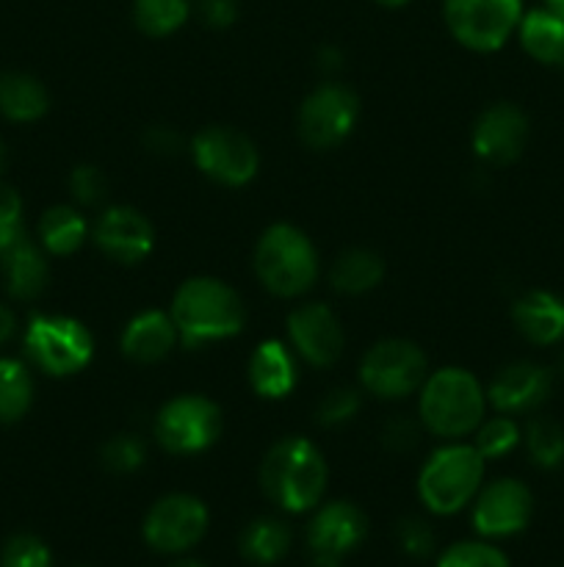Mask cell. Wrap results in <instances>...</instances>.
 Instances as JSON below:
<instances>
[{"label":"cell","instance_id":"cell-1","mask_svg":"<svg viewBox=\"0 0 564 567\" xmlns=\"http://www.w3.org/2000/svg\"><path fill=\"white\" fill-rule=\"evenodd\" d=\"M330 468L318 449L304 437L274 443L260 463V487L265 498L285 513H310L326 493Z\"/></svg>","mask_w":564,"mask_h":567},{"label":"cell","instance_id":"cell-2","mask_svg":"<svg viewBox=\"0 0 564 567\" xmlns=\"http://www.w3.org/2000/svg\"><path fill=\"white\" fill-rule=\"evenodd\" d=\"M171 321L188 349L224 341L243 330V302L227 282L216 277H191L171 299Z\"/></svg>","mask_w":564,"mask_h":567},{"label":"cell","instance_id":"cell-3","mask_svg":"<svg viewBox=\"0 0 564 567\" xmlns=\"http://www.w3.org/2000/svg\"><path fill=\"white\" fill-rule=\"evenodd\" d=\"M487 413V391L470 371H435L420 385V424L437 437L473 435Z\"/></svg>","mask_w":564,"mask_h":567},{"label":"cell","instance_id":"cell-4","mask_svg":"<svg viewBox=\"0 0 564 567\" xmlns=\"http://www.w3.org/2000/svg\"><path fill=\"white\" fill-rule=\"evenodd\" d=\"M484 463L473 443H451L431 454L418 474V496L431 515H453L468 507L484 482Z\"/></svg>","mask_w":564,"mask_h":567},{"label":"cell","instance_id":"cell-5","mask_svg":"<svg viewBox=\"0 0 564 567\" xmlns=\"http://www.w3.org/2000/svg\"><path fill=\"white\" fill-rule=\"evenodd\" d=\"M254 271L276 297H302L318 280V252L293 225H271L254 249Z\"/></svg>","mask_w":564,"mask_h":567},{"label":"cell","instance_id":"cell-6","mask_svg":"<svg viewBox=\"0 0 564 567\" xmlns=\"http://www.w3.org/2000/svg\"><path fill=\"white\" fill-rule=\"evenodd\" d=\"M25 352L50 377L77 374L94 354L92 332L70 316H33L25 330Z\"/></svg>","mask_w":564,"mask_h":567},{"label":"cell","instance_id":"cell-7","mask_svg":"<svg viewBox=\"0 0 564 567\" xmlns=\"http://www.w3.org/2000/svg\"><path fill=\"white\" fill-rule=\"evenodd\" d=\"M523 14V0H446L448 31L476 53L501 50L520 28Z\"/></svg>","mask_w":564,"mask_h":567},{"label":"cell","instance_id":"cell-8","mask_svg":"<svg viewBox=\"0 0 564 567\" xmlns=\"http://www.w3.org/2000/svg\"><path fill=\"white\" fill-rule=\"evenodd\" d=\"M221 435L219 404L205 396H177L155 415V441L171 454H199Z\"/></svg>","mask_w":564,"mask_h":567},{"label":"cell","instance_id":"cell-9","mask_svg":"<svg viewBox=\"0 0 564 567\" xmlns=\"http://www.w3.org/2000/svg\"><path fill=\"white\" fill-rule=\"evenodd\" d=\"M426 377V354L404 338L379 341L359 363L363 388L379 399L409 396L424 385Z\"/></svg>","mask_w":564,"mask_h":567},{"label":"cell","instance_id":"cell-10","mask_svg":"<svg viewBox=\"0 0 564 567\" xmlns=\"http://www.w3.org/2000/svg\"><path fill=\"white\" fill-rule=\"evenodd\" d=\"M208 507L197 496L171 493L158 498L144 518L142 535L153 551L186 554L208 532Z\"/></svg>","mask_w":564,"mask_h":567},{"label":"cell","instance_id":"cell-11","mask_svg":"<svg viewBox=\"0 0 564 567\" xmlns=\"http://www.w3.org/2000/svg\"><path fill=\"white\" fill-rule=\"evenodd\" d=\"M357 120V94L337 83H324L304 97L299 109V133L307 147L332 150L352 136Z\"/></svg>","mask_w":564,"mask_h":567},{"label":"cell","instance_id":"cell-12","mask_svg":"<svg viewBox=\"0 0 564 567\" xmlns=\"http://www.w3.org/2000/svg\"><path fill=\"white\" fill-rule=\"evenodd\" d=\"M194 161L210 181L221 186H247L260 166L254 142L232 127H205L194 136Z\"/></svg>","mask_w":564,"mask_h":567},{"label":"cell","instance_id":"cell-13","mask_svg":"<svg viewBox=\"0 0 564 567\" xmlns=\"http://www.w3.org/2000/svg\"><path fill=\"white\" fill-rule=\"evenodd\" d=\"M534 515V496L520 480H495L473 498V529L479 537L501 540L520 535Z\"/></svg>","mask_w":564,"mask_h":567},{"label":"cell","instance_id":"cell-14","mask_svg":"<svg viewBox=\"0 0 564 567\" xmlns=\"http://www.w3.org/2000/svg\"><path fill=\"white\" fill-rule=\"evenodd\" d=\"M529 144V116L512 103H495L476 120L473 153L484 164L509 166Z\"/></svg>","mask_w":564,"mask_h":567},{"label":"cell","instance_id":"cell-15","mask_svg":"<svg viewBox=\"0 0 564 567\" xmlns=\"http://www.w3.org/2000/svg\"><path fill=\"white\" fill-rule=\"evenodd\" d=\"M551 391L553 371L531 360H518L498 371L487 388V402L495 408V413L523 415L540 410L551 399Z\"/></svg>","mask_w":564,"mask_h":567},{"label":"cell","instance_id":"cell-16","mask_svg":"<svg viewBox=\"0 0 564 567\" xmlns=\"http://www.w3.org/2000/svg\"><path fill=\"white\" fill-rule=\"evenodd\" d=\"M94 244L116 264H138L153 252L155 230L142 210L111 205L94 225Z\"/></svg>","mask_w":564,"mask_h":567},{"label":"cell","instance_id":"cell-17","mask_svg":"<svg viewBox=\"0 0 564 567\" xmlns=\"http://www.w3.org/2000/svg\"><path fill=\"white\" fill-rule=\"evenodd\" d=\"M288 338L310 365H332L343 352V327L326 305L310 302L288 316Z\"/></svg>","mask_w":564,"mask_h":567},{"label":"cell","instance_id":"cell-18","mask_svg":"<svg viewBox=\"0 0 564 567\" xmlns=\"http://www.w3.org/2000/svg\"><path fill=\"white\" fill-rule=\"evenodd\" d=\"M368 537V518L348 502L324 504L307 526V546L313 554L343 559Z\"/></svg>","mask_w":564,"mask_h":567},{"label":"cell","instance_id":"cell-19","mask_svg":"<svg viewBox=\"0 0 564 567\" xmlns=\"http://www.w3.org/2000/svg\"><path fill=\"white\" fill-rule=\"evenodd\" d=\"M0 277L14 299H36L48 288V260L25 230L0 238Z\"/></svg>","mask_w":564,"mask_h":567},{"label":"cell","instance_id":"cell-20","mask_svg":"<svg viewBox=\"0 0 564 567\" xmlns=\"http://www.w3.org/2000/svg\"><path fill=\"white\" fill-rule=\"evenodd\" d=\"M512 321L531 347H558L564 343V297L553 291H525L514 302Z\"/></svg>","mask_w":564,"mask_h":567},{"label":"cell","instance_id":"cell-21","mask_svg":"<svg viewBox=\"0 0 564 567\" xmlns=\"http://www.w3.org/2000/svg\"><path fill=\"white\" fill-rule=\"evenodd\" d=\"M177 338L180 336H177L171 316L160 313V310H147L127 321L125 332H122V352L136 363H158L175 349Z\"/></svg>","mask_w":564,"mask_h":567},{"label":"cell","instance_id":"cell-22","mask_svg":"<svg viewBox=\"0 0 564 567\" xmlns=\"http://www.w3.org/2000/svg\"><path fill=\"white\" fill-rule=\"evenodd\" d=\"M249 385L263 399H285L296 388V363L282 341H263L249 358Z\"/></svg>","mask_w":564,"mask_h":567},{"label":"cell","instance_id":"cell-23","mask_svg":"<svg viewBox=\"0 0 564 567\" xmlns=\"http://www.w3.org/2000/svg\"><path fill=\"white\" fill-rule=\"evenodd\" d=\"M520 44L525 53L534 61L545 66H556L564 70V17L556 11L545 9H531L525 11L523 20L518 28Z\"/></svg>","mask_w":564,"mask_h":567},{"label":"cell","instance_id":"cell-24","mask_svg":"<svg viewBox=\"0 0 564 567\" xmlns=\"http://www.w3.org/2000/svg\"><path fill=\"white\" fill-rule=\"evenodd\" d=\"M50 94L39 78L28 72L0 75V114L11 122H36L48 114Z\"/></svg>","mask_w":564,"mask_h":567},{"label":"cell","instance_id":"cell-25","mask_svg":"<svg viewBox=\"0 0 564 567\" xmlns=\"http://www.w3.org/2000/svg\"><path fill=\"white\" fill-rule=\"evenodd\" d=\"M238 548L247 563L271 567L280 563L291 548V529L280 518H258L241 532Z\"/></svg>","mask_w":564,"mask_h":567},{"label":"cell","instance_id":"cell-26","mask_svg":"<svg viewBox=\"0 0 564 567\" xmlns=\"http://www.w3.org/2000/svg\"><path fill=\"white\" fill-rule=\"evenodd\" d=\"M86 219L70 205H53L39 219V244L50 255H72L86 241Z\"/></svg>","mask_w":564,"mask_h":567},{"label":"cell","instance_id":"cell-27","mask_svg":"<svg viewBox=\"0 0 564 567\" xmlns=\"http://www.w3.org/2000/svg\"><path fill=\"white\" fill-rule=\"evenodd\" d=\"M385 277V264L370 249H348L332 264L330 282L341 293H365L376 288Z\"/></svg>","mask_w":564,"mask_h":567},{"label":"cell","instance_id":"cell-28","mask_svg":"<svg viewBox=\"0 0 564 567\" xmlns=\"http://www.w3.org/2000/svg\"><path fill=\"white\" fill-rule=\"evenodd\" d=\"M33 404V377L22 360L0 358V424H17Z\"/></svg>","mask_w":564,"mask_h":567},{"label":"cell","instance_id":"cell-29","mask_svg":"<svg viewBox=\"0 0 564 567\" xmlns=\"http://www.w3.org/2000/svg\"><path fill=\"white\" fill-rule=\"evenodd\" d=\"M191 14V0H133V20L147 37H169L180 31Z\"/></svg>","mask_w":564,"mask_h":567},{"label":"cell","instance_id":"cell-30","mask_svg":"<svg viewBox=\"0 0 564 567\" xmlns=\"http://www.w3.org/2000/svg\"><path fill=\"white\" fill-rule=\"evenodd\" d=\"M523 441L536 468L553 471L564 463V426L553 419L529 421Z\"/></svg>","mask_w":564,"mask_h":567},{"label":"cell","instance_id":"cell-31","mask_svg":"<svg viewBox=\"0 0 564 567\" xmlns=\"http://www.w3.org/2000/svg\"><path fill=\"white\" fill-rule=\"evenodd\" d=\"M473 446L479 449V454L484 460H501L506 454H512L518 449V443L523 441V432H520L518 421L512 415H492L479 424V430L473 432Z\"/></svg>","mask_w":564,"mask_h":567},{"label":"cell","instance_id":"cell-32","mask_svg":"<svg viewBox=\"0 0 564 567\" xmlns=\"http://www.w3.org/2000/svg\"><path fill=\"white\" fill-rule=\"evenodd\" d=\"M437 567H512L509 557L495 548L492 543L484 540H468V543H453L451 548L440 554Z\"/></svg>","mask_w":564,"mask_h":567},{"label":"cell","instance_id":"cell-33","mask_svg":"<svg viewBox=\"0 0 564 567\" xmlns=\"http://www.w3.org/2000/svg\"><path fill=\"white\" fill-rule=\"evenodd\" d=\"M100 457H103V465L111 474H133V471H138L144 465L147 446H144V441L138 435H116L105 443Z\"/></svg>","mask_w":564,"mask_h":567},{"label":"cell","instance_id":"cell-34","mask_svg":"<svg viewBox=\"0 0 564 567\" xmlns=\"http://www.w3.org/2000/svg\"><path fill=\"white\" fill-rule=\"evenodd\" d=\"M0 567H53V554L36 535H14L3 546Z\"/></svg>","mask_w":564,"mask_h":567},{"label":"cell","instance_id":"cell-35","mask_svg":"<svg viewBox=\"0 0 564 567\" xmlns=\"http://www.w3.org/2000/svg\"><path fill=\"white\" fill-rule=\"evenodd\" d=\"M396 540L401 551L412 559H426L435 554V532L424 518H401L396 526Z\"/></svg>","mask_w":564,"mask_h":567},{"label":"cell","instance_id":"cell-36","mask_svg":"<svg viewBox=\"0 0 564 567\" xmlns=\"http://www.w3.org/2000/svg\"><path fill=\"white\" fill-rule=\"evenodd\" d=\"M359 413V393L354 388H335L326 393L318 404V424L321 426H337L352 421Z\"/></svg>","mask_w":564,"mask_h":567},{"label":"cell","instance_id":"cell-37","mask_svg":"<svg viewBox=\"0 0 564 567\" xmlns=\"http://www.w3.org/2000/svg\"><path fill=\"white\" fill-rule=\"evenodd\" d=\"M70 192L81 205H97L103 203L108 183L97 166H77L70 177Z\"/></svg>","mask_w":564,"mask_h":567},{"label":"cell","instance_id":"cell-38","mask_svg":"<svg viewBox=\"0 0 564 567\" xmlns=\"http://www.w3.org/2000/svg\"><path fill=\"white\" fill-rule=\"evenodd\" d=\"M199 17L210 28H230L238 20V0H199Z\"/></svg>","mask_w":564,"mask_h":567},{"label":"cell","instance_id":"cell-39","mask_svg":"<svg viewBox=\"0 0 564 567\" xmlns=\"http://www.w3.org/2000/svg\"><path fill=\"white\" fill-rule=\"evenodd\" d=\"M22 227V199L9 183L0 181V236Z\"/></svg>","mask_w":564,"mask_h":567},{"label":"cell","instance_id":"cell-40","mask_svg":"<svg viewBox=\"0 0 564 567\" xmlns=\"http://www.w3.org/2000/svg\"><path fill=\"white\" fill-rule=\"evenodd\" d=\"M385 437L393 449L401 452V449H412L418 443V430L409 421H393V424H387Z\"/></svg>","mask_w":564,"mask_h":567},{"label":"cell","instance_id":"cell-41","mask_svg":"<svg viewBox=\"0 0 564 567\" xmlns=\"http://www.w3.org/2000/svg\"><path fill=\"white\" fill-rule=\"evenodd\" d=\"M17 332V316L14 310L9 308V305L0 302V347H6V343L14 338Z\"/></svg>","mask_w":564,"mask_h":567},{"label":"cell","instance_id":"cell-42","mask_svg":"<svg viewBox=\"0 0 564 567\" xmlns=\"http://www.w3.org/2000/svg\"><path fill=\"white\" fill-rule=\"evenodd\" d=\"M147 142H149V147L160 150V153H169V150L175 153V147H177V136H171V133L164 131V127H155V131L147 136Z\"/></svg>","mask_w":564,"mask_h":567},{"label":"cell","instance_id":"cell-43","mask_svg":"<svg viewBox=\"0 0 564 567\" xmlns=\"http://www.w3.org/2000/svg\"><path fill=\"white\" fill-rule=\"evenodd\" d=\"M307 567H341V559L337 557H326V554H313Z\"/></svg>","mask_w":564,"mask_h":567},{"label":"cell","instance_id":"cell-44","mask_svg":"<svg viewBox=\"0 0 564 567\" xmlns=\"http://www.w3.org/2000/svg\"><path fill=\"white\" fill-rule=\"evenodd\" d=\"M542 6L551 11H556V14L564 17V0H542Z\"/></svg>","mask_w":564,"mask_h":567},{"label":"cell","instance_id":"cell-45","mask_svg":"<svg viewBox=\"0 0 564 567\" xmlns=\"http://www.w3.org/2000/svg\"><path fill=\"white\" fill-rule=\"evenodd\" d=\"M169 567H208V565L197 563V559H177V563H171Z\"/></svg>","mask_w":564,"mask_h":567},{"label":"cell","instance_id":"cell-46","mask_svg":"<svg viewBox=\"0 0 564 567\" xmlns=\"http://www.w3.org/2000/svg\"><path fill=\"white\" fill-rule=\"evenodd\" d=\"M379 6H387V9H398V6L409 3V0H376Z\"/></svg>","mask_w":564,"mask_h":567},{"label":"cell","instance_id":"cell-47","mask_svg":"<svg viewBox=\"0 0 564 567\" xmlns=\"http://www.w3.org/2000/svg\"><path fill=\"white\" fill-rule=\"evenodd\" d=\"M556 371H558V374L564 377V349H562V352H558V360H556Z\"/></svg>","mask_w":564,"mask_h":567},{"label":"cell","instance_id":"cell-48","mask_svg":"<svg viewBox=\"0 0 564 567\" xmlns=\"http://www.w3.org/2000/svg\"><path fill=\"white\" fill-rule=\"evenodd\" d=\"M3 164H6V147L0 144V169H3Z\"/></svg>","mask_w":564,"mask_h":567},{"label":"cell","instance_id":"cell-49","mask_svg":"<svg viewBox=\"0 0 564 567\" xmlns=\"http://www.w3.org/2000/svg\"><path fill=\"white\" fill-rule=\"evenodd\" d=\"M558 567H564V565H558Z\"/></svg>","mask_w":564,"mask_h":567}]
</instances>
